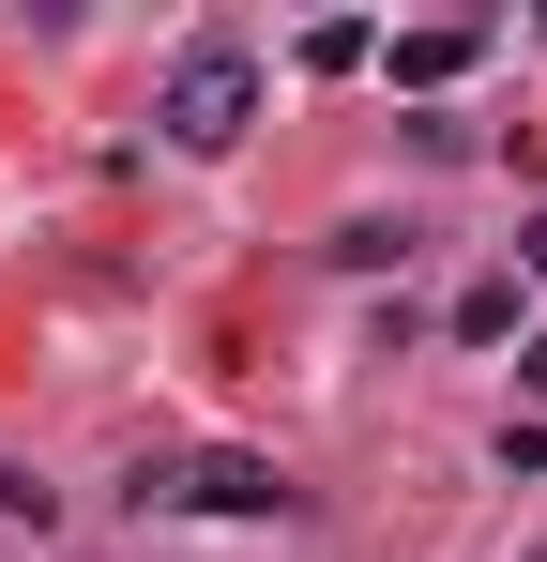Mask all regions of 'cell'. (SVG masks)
Wrapping results in <instances>:
<instances>
[{
  "instance_id": "cell-1",
  "label": "cell",
  "mask_w": 547,
  "mask_h": 562,
  "mask_svg": "<svg viewBox=\"0 0 547 562\" xmlns=\"http://www.w3.org/2000/svg\"><path fill=\"white\" fill-rule=\"evenodd\" d=\"M153 122H168V153H228L259 122V61L244 46H182V77L153 92Z\"/></svg>"
},
{
  "instance_id": "cell-2",
  "label": "cell",
  "mask_w": 547,
  "mask_h": 562,
  "mask_svg": "<svg viewBox=\"0 0 547 562\" xmlns=\"http://www.w3.org/2000/svg\"><path fill=\"white\" fill-rule=\"evenodd\" d=\"M137 502L153 517H289V471L274 457H153Z\"/></svg>"
},
{
  "instance_id": "cell-3",
  "label": "cell",
  "mask_w": 547,
  "mask_h": 562,
  "mask_svg": "<svg viewBox=\"0 0 547 562\" xmlns=\"http://www.w3.org/2000/svg\"><path fill=\"white\" fill-rule=\"evenodd\" d=\"M471 61H487V31H395V77H411V92H442Z\"/></svg>"
},
{
  "instance_id": "cell-4",
  "label": "cell",
  "mask_w": 547,
  "mask_h": 562,
  "mask_svg": "<svg viewBox=\"0 0 547 562\" xmlns=\"http://www.w3.org/2000/svg\"><path fill=\"white\" fill-rule=\"evenodd\" d=\"M456 335L487 350V335H517V274H487V289H456Z\"/></svg>"
},
{
  "instance_id": "cell-5",
  "label": "cell",
  "mask_w": 547,
  "mask_h": 562,
  "mask_svg": "<svg viewBox=\"0 0 547 562\" xmlns=\"http://www.w3.org/2000/svg\"><path fill=\"white\" fill-rule=\"evenodd\" d=\"M517 259H533V274H547V213H533V228H517Z\"/></svg>"
},
{
  "instance_id": "cell-6",
  "label": "cell",
  "mask_w": 547,
  "mask_h": 562,
  "mask_svg": "<svg viewBox=\"0 0 547 562\" xmlns=\"http://www.w3.org/2000/svg\"><path fill=\"white\" fill-rule=\"evenodd\" d=\"M517 380H533V395H547V335H533V350H517Z\"/></svg>"
}]
</instances>
